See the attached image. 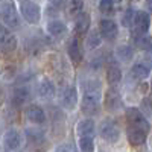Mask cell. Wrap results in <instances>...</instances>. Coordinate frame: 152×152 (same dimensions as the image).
<instances>
[{"instance_id": "obj_5", "label": "cell", "mask_w": 152, "mask_h": 152, "mask_svg": "<svg viewBox=\"0 0 152 152\" xmlns=\"http://www.w3.org/2000/svg\"><path fill=\"white\" fill-rule=\"evenodd\" d=\"M21 15L23 18L26 20L28 23L31 24H35L40 21L41 18V11H40V6L37 3H32V2H23L21 3Z\"/></svg>"}, {"instance_id": "obj_25", "label": "cell", "mask_w": 152, "mask_h": 152, "mask_svg": "<svg viewBox=\"0 0 152 152\" xmlns=\"http://www.w3.org/2000/svg\"><path fill=\"white\" fill-rule=\"evenodd\" d=\"M117 56L119 59H122L123 62H128L131 58H132V49L126 44H122L117 47Z\"/></svg>"}, {"instance_id": "obj_32", "label": "cell", "mask_w": 152, "mask_h": 152, "mask_svg": "<svg viewBox=\"0 0 152 152\" xmlns=\"http://www.w3.org/2000/svg\"><path fill=\"white\" fill-rule=\"evenodd\" d=\"M50 3H52L55 8H62L67 3V0H50Z\"/></svg>"}, {"instance_id": "obj_23", "label": "cell", "mask_w": 152, "mask_h": 152, "mask_svg": "<svg viewBox=\"0 0 152 152\" xmlns=\"http://www.w3.org/2000/svg\"><path fill=\"white\" fill-rule=\"evenodd\" d=\"M135 46H138L140 49H143L145 52H149V50H152V40L146 35H137L135 37Z\"/></svg>"}, {"instance_id": "obj_28", "label": "cell", "mask_w": 152, "mask_h": 152, "mask_svg": "<svg viewBox=\"0 0 152 152\" xmlns=\"http://www.w3.org/2000/svg\"><path fill=\"white\" fill-rule=\"evenodd\" d=\"M99 9L102 12H105V14H108V12H113L116 9V3H114V0H100Z\"/></svg>"}, {"instance_id": "obj_10", "label": "cell", "mask_w": 152, "mask_h": 152, "mask_svg": "<svg viewBox=\"0 0 152 152\" xmlns=\"http://www.w3.org/2000/svg\"><path fill=\"white\" fill-rule=\"evenodd\" d=\"M76 102H78V93H76V88L75 87H69L64 90L61 96V104L64 108L67 110H73L76 107Z\"/></svg>"}, {"instance_id": "obj_3", "label": "cell", "mask_w": 152, "mask_h": 152, "mask_svg": "<svg viewBox=\"0 0 152 152\" xmlns=\"http://www.w3.org/2000/svg\"><path fill=\"white\" fill-rule=\"evenodd\" d=\"M2 21L6 24L8 28L11 29H17L20 28V18H18V14L14 8V5L9 3V2H3L2 3Z\"/></svg>"}, {"instance_id": "obj_12", "label": "cell", "mask_w": 152, "mask_h": 152, "mask_svg": "<svg viewBox=\"0 0 152 152\" xmlns=\"http://www.w3.org/2000/svg\"><path fill=\"white\" fill-rule=\"evenodd\" d=\"M120 105H122V99H120L119 91L116 90V88L108 90L107 94H105V107H107V110L114 111V110L120 108Z\"/></svg>"}, {"instance_id": "obj_13", "label": "cell", "mask_w": 152, "mask_h": 152, "mask_svg": "<svg viewBox=\"0 0 152 152\" xmlns=\"http://www.w3.org/2000/svg\"><path fill=\"white\" fill-rule=\"evenodd\" d=\"M88 28H90V15L87 12H79L75 21V32L78 35H84L88 32Z\"/></svg>"}, {"instance_id": "obj_7", "label": "cell", "mask_w": 152, "mask_h": 152, "mask_svg": "<svg viewBox=\"0 0 152 152\" xmlns=\"http://www.w3.org/2000/svg\"><path fill=\"white\" fill-rule=\"evenodd\" d=\"M3 146L8 151H17L21 146V135L15 129H9L3 135Z\"/></svg>"}, {"instance_id": "obj_31", "label": "cell", "mask_w": 152, "mask_h": 152, "mask_svg": "<svg viewBox=\"0 0 152 152\" xmlns=\"http://www.w3.org/2000/svg\"><path fill=\"white\" fill-rule=\"evenodd\" d=\"M56 151H69V152H72V151H75V146H72V145H59V146H56Z\"/></svg>"}, {"instance_id": "obj_11", "label": "cell", "mask_w": 152, "mask_h": 152, "mask_svg": "<svg viewBox=\"0 0 152 152\" xmlns=\"http://www.w3.org/2000/svg\"><path fill=\"white\" fill-rule=\"evenodd\" d=\"M24 116H26V119L32 123H44L46 122V113L37 105L28 107L26 111H24Z\"/></svg>"}, {"instance_id": "obj_21", "label": "cell", "mask_w": 152, "mask_h": 152, "mask_svg": "<svg viewBox=\"0 0 152 152\" xmlns=\"http://www.w3.org/2000/svg\"><path fill=\"white\" fill-rule=\"evenodd\" d=\"M38 94H40L41 97H44V99L53 97V94H55V87H53V84L50 82L49 79L41 81L40 84H38Z\"/></svg>"}, {"instance_id": "obj_33", "label": "cell", "mask_w": 152, "mask_h": 152, "mask_svg": "<svg viewBox=\"0 0 152 152\" xmlns=\"http://www.w3.org/2000/svg\"><path fill=\"white\" fill-rule=\"evenodd\" d=\"M148 8L152 11V0H149V3H148Z\"/></svg>"}, {"instance_id": "obj_8", "label": "cell", "mask_w": 152, "mask_h": 152, "mask_svg": "<svg viewBox=\"0 0 152 152\" xmlns=\"http://www.w3.org/2000/svg\"><path fill=\"white\" fill-rule=\"evenodd\" d=\"M99 32L102 34L104 38H107V40H114V38L117 37V24L114 23L113 20H100V24H99Z\"/></svg>"}, {"instance_id": "obj_27", "label": "cell", "mask_w": 152, "mask_h": 152, "mask_svg": "<svg viewBox=\"0 0 152 152\" xmlns=\"http://www.w3.org/2000/svg\"><path fill=\"white\" fill-rule=\"evenodd\" d=\"M79 149L84 151V152H91L94 149L93 137H81V140H79Z\"/></svg>"}, {"instance_id": "obj_19", "label": "cell", "mask_w": 152, "mask_h": 152, "mask_svg": "<svg viewBox=\"0 0 152 152\" xmlns=\"http://www.w3.org/2000/svg\"><path fill=\"white\" fill-rule=\"evenodd\" d=\"M149 72H151V66L146 64L145 61L143 62H135V64L132 66V69H131V75L137 79H145L149 75Z\"/></svg>"}, {"instance_id": "obj_1", "label": "cell", "mask_w": 152, "mask_h": 152, "mask_svg": "<svg viewBox=\"0 0 152 152\" xmlns=\"http://www.w3.org/2000/svg\"><path fill=\"white\" fill-rule=\"evenodd\" d=\"M100 84L99 81H87L84 85V97H82V111L88 116L97 114L100 107Z\"/></svg>"}, {"instance_id": "obj_15", "label": "cell", "mask_w": 152, "mask_h": 152, "mask_svg": "<svg viewBox=\"0 0 152 152\" xmlns=\"http://www.w3.org/2000/svg\"><path fill=\"white\" fill-rule=\"evenodd\" d=\"M146 137L148 132L140 131V129H134V128H128V140L131 146H140L146 143Z\"/></svg>"}, {"instance_id": "obj_26", "label": "cell", "mask_w": 152, "mask_h": 152, "mask_svg": "<svg viewBox=\"0 0 152 152\" xmlns=\"http://www.w3.org/2000/svg\"><path fill=\"white\" fill-rule=\"evenodd\" d=\"M135 14H137V11L129 8V9H126V12L123 14V18H122V23H123V26L126 28H129L134 24V18H135Z\"/></svg>"}, {"instance_id": "obj_14", "label": "cell", "mask_w": 152, "mask_h": 152, "mask_svg": "<svg viewBox=\"0 0 152 152\" xmlns=\"http://www.w3.org/2000/svg\"><path fill=\"white\" fill-rule=\"evenodd\" d=\"M28 99H29V90L28 88H15L14 91H12L11 94V104L14 105V107H21L23 104H26L28 102Z\"/></svg>"}, {"instance_id": "obj_16", "label": "cell", "mask_w": 152, "mask_h": 152, "mask_svg": "<svg viewBox=\"0 0 152 152\" xmlns=\"http://www.w3.org/2000/svg\"><path fill=\"white\" fill-rule=\"evenodd\" d=\"M76 131H78L79 137H93L94 135V123L93 120H81L76 126Z\"/></svg>"}, {"instance_id": "obj_29", "label": "cell", "mask_w": 152, "mask_h": 152, "mask_svg": "<svg viewBox=\"0 0 152 152\" xmlns=\"http://www.w3.org/2000/svg\"><path fill=\"white\" fill-rule=\"evenodd\" d=\"M82 5H84V0H72L70 5H69V12L70 14H76L82 9Z\"/></svg>"}, {"instance_id": "obj_9", "label": "cell", "mask_w": 152, "mask_h": 152, "mask_svg": "<svg viewBox=\"0 0 152 152\" xmlns=\"http://www.w3.org/2000/svg\"><path fill=\"white\" fill-rule=\"evenodd\" d=\"M0 37H2V52L3 53H12L17 49V38L14 35L8 34L5 26L2 28V34H0Z\"/></svg>"}, {"instance_id": "obj_24", "label": "cell", "mask_w": 152, "mask_h": 152, "mask_svg": "<svg viewBox=\"0 0 152 152\" xmlns=\"http://www.w3.org/2000/svg\"><path fill=\"white\" fill-rule=\"evenodd\" d=\"M100 41H102V34L93 31L91 34H88V38H87V47H88V49H96L97 46H100Z\"/></svg>"}, {"instance_id": "obj_22", "label": "cell", "mask_w": 152, "mask_h": 152, "mask_svg": "<svg viewBox=\"0 0 152 152\" xmlns=\"http://www.w3.org/2000/svg\"><path fill=\"white\" fill-rule=\"evenodd\" d=\"M26 138L31 145H40L44 142V132L41 129H26Z\"/></svg>"}, {"instance_id": "obj_4", "label": "cell", "mask_w": 152, "mask_h": 152, "mask_svg": "<svg viewBox=\"0 0 152 152\" xmlns=\"http://www.w3.org/2000/svg\"><path fill=\"white\" fill-rule=\"evenodd\" d=\"M100 137L104 138V140L110 142V143H116L119 140V135H120V129L116 122L113 120H104L102 125H100Z\"/></svg>"}, {"instance_id": "obj_18", "label": "cell", "mask_w": 152, "mask_h": 152, "mask_svg": "<svg viewBox=\"0 0 152 152\" xmlns=\"http://www.w3.org/2000/svg\"><path fill=\"white\" fill-rule=\"evenodd\" d=\"M47 32L53 37H62L67 32V26L59 20H52L47 23Z\"/></svg>"}, {"instance_id": "obj_20", "label": "cell", "mask_w": 152, "mask_h": 152, "mask_svg": "<svg viewBox=\"0 0 152 152\" xmlns=\"http://www.w3.org/2000/svg\"><path fill=\"white\" fill-rule=\"evenodd\" d=\"M67 53H69V56H70V59L73 61V62H81V59H82V52H81V46H79V43H78V40H72L70 43H69V47H67Z\"/></svg>"}, {"instance_id": "obj_30", "label": "cell", "mask_w": 152, "mask_h": 152, "mask_svg": "<svg viewBox=\"0 0 152 152\" xmlns=\"http://www.w3.org/2000/svg\"><path fill=\"white\" fill-rule=\"evenodd\" d=\"M142 107H143V113L146 114L148 117H152V97H148L142 102Z\"/></svg>"}, {"instance_id": "obj_34", "label": "cell", "mask_w": 152, "mask_h": 152, "mask_svg": "<svg viewBox=\"0 0 152 152\" xmlns=\"http://www.w3.org/2000/svg\"><path fill=\"white\" fill-rule=\"evenodd\" d=\"M20 2H21V3H23V2H28V0H20Z\"/></svg>"}, {"instance_id": "obj_6", "label": "cell", "mask_w": 152, "mask_h": 152, "mask_svg": "<svg viewBox=\"0 0 152 152\" xmlns=\"http://www.w3.org/2000/svg\"><path fill=\"white\" fill-rule=\"evenodd\" d=\"M149 24H151V18H149V14L145 11H137L135 14V18H134V35H143L148 32L149 29Z\"/></svg>"}, {"instance_id": "obj_17", "label": "cell", "mask_w": 152, "mask_h": 152, "mask_svg": "<svg viewBox=\"0 0 152 152\" xmlns=\"http://www.w3.org/2000/svg\"><path fill=\"white\" fill-rule=\"evenodd\" d=\"M107 79L111 85H116L117 82H120L122 79V72H120V67L117 62H111L108 64V69H107Z\"/></svg>"}, {"instance_id": "obj_2", "label": "cell", "mask_w": 152, "mask_h": 152, "mask_svg": "<svg viewBox=\"0 0 152 152\" xmlns=\"http://www.w3.org/2000/svg\"><path fill=\"white\" fill-rule=\"evenodd\" d=\"M146 114H143L140 110L137 108H129L126 111V122H128V128H134V129H140L145 132H149L151 126L149 122L146 120Z\"/></svg>"}]
</instances>
